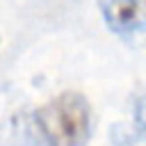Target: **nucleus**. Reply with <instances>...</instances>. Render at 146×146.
Instances as JSON below:
<instances>
[{
    "label": "nucleus",
    "instance_id": "f257e3e1",
    "mask_svg": "<svg viewBox=\"0 0 146 146\" xmlns=\"http://www.w3.org/2000/svg\"><path fill=\"white\" fill-rule=\"evenodd\" d=\"M27 135L36 146H87L91 137V107L78 91H64L34 110Z\"/></svg>",
    "mask_w": 146,
    "mask_h": 146
},
{
    "label": "nucleus",
    "instance_id": "f03ea898",
    "mask_svg": "<svg viewBox=\"0 0 146 146\" xmlns=\"http://www.w3.org/2000/svg\"><path fill=\"white\" fill-rule=\"evenodd\" d=\"M105 25L123 41H146V0H98Z\"/></svg>",
    "mask_w": 146,
    "mask_h": 146
},
{
    "label": "nucleus",
    "instance_id": "7ed1b4c3",
    "mask_svg": "<svg viewBox=\"0 0 146 146\" xmlns=\"http://www.w3.org/2000/svg\"><path fill=\"white\" fill-rule=\"evenodd\" d=\"M132 119H135V130H137L139 139L146 141V94H141V96L135 98Z\"/></svg>",
    "mask_w": 146,
    "mask_h": 146
}]
</instances>
